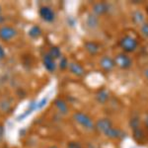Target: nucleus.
I'll return each mask as SVG.
<instances>
[{
  "instance_id": "obj_17",
  "label": "nucleus",
  "mask_w": 148,
  "mask_h": 148,
  "mask_svg": "<svg viewBox=\"0 0 148 148\" xmlns=\"http://www.w3.org/2000/svg\"><path fill=\"white\" fill-rule=\"evenodd\" d=\"M87 25L89 28L95 29L99 26V19L96 15H93V14H89L87 17Z\"/></svg>"
},
{
  "instance_id": "obj_8",
  "label": "nucleus",
  "mask_w": 148,
  "mask_h": 148,
  "mask_svg": "<svg viewBox=\"0 0 148 148\" xmlns=\"http://www.w3.org/2000/svg\"><path fill=\"white\" fill-rule=\"evenodd\" d=\"M92 11L94 15L103 16L110 11V4H108L107 2H97L93 5Z\"/></svg>"
},
{
  "instance_id": "obj_10",
  "label": "nucleus",
  "mask_w": 148,
  "mask_h": 148,
  "mask_svg": "<svg viewBox=\"0 0 148 148\" xmlns=\"http://www.w3.org/2000/svg\"><path fill=\"white\" fill-rule=\"evenodd\" d=\"M84 47L86 49V51L90 54V56H97L99 53L100 49H101V46H100L98 42H86L84 44Z\"/></svg>"
},
{
  "instance_id": "obj_21",
  "label": "nucleus",
  "mask_w": 148,
  "mask_h": 148,
  "mask_svg": "<svg viewBox=\"0 0 148 148\" xmlns=\"http://www.w3.org/2000/svg\"><path fill=\"white\" fill-rule=\"evenodd\" d=\"M68 65H69V61L67 60V58L66 57H61L60 61H59V68L61 70H65L66 68H68Z\"/></svg>"
},
{
  "instance_id": "obj_9",
  "label": "nucleus",
  "mask_w": 148,
  "mask_h": 148,
  "mask_svg": "<svg viewBox=\"0 0 148 148\" xmlns=\"http://www.w3.org/2000/svg\"><path fill=\"white\" fill-rule=\"evenodd\" d=\"M68 69H69V71L73 74V75L77 76V77H82V76L85 74L84 67H83V66L78 62H74V61L69 62Z\"/></svg>"
},
{
  "instance_id": "obj_11",
  "label": "nucleus",
  "mask_w": 148,
  "mask_h": 148,
  "mask_svg": "<svg viewBox=\"0 0 148 148\" xmlns=\"http://www.w3.org/2000/svg\"><path fill=\"white\" fill-rule=\"evenodd\" d=\"M42 62H44V66L45 68L47 69V71L49 72H53L56 68V60H54L52 57L49 56V53L45 54L44 56V58H42Z\"/></svg>"
},
{
  "instance_id": "obj_3",
  "label": "nucleus",
  "mask_w": 148,
  "mask_h": 148,
  "mask_svg": "<svg viewBox=\"0 0 148 148\" xmlns=\"http://www.w3.org/2000/svg\"><path fill=\"white\" fill-rule=\"evenodd\" d=\"M114 59L116 66H118L121 69L126 70V69H130L132 66V59L130 58V56H128L127 54L125 53V52L118 53Z\"/></svg>"
},
{
  "instance_id": "obj_13",
  "label": "nucleus",
  "mask_w": 148,
  "mask_h": 148,
  "mask_svg": "<svg viewBox=\"0 0 148 148\" xmlns=\"http://www.w3.org/2000/svg\"><path fill=\"white\" fill-rule=\"evenodd\" d=\"M131 21H132V22L134 23L136 26H140V27H141L143 24L145 23L144 22L145 21L144 14L139 10L133 11L132 13H131Z\"/></svg>"
},
{
  "instance_id": "obj_26",
  "label": "nucleus",
  "mask_w": 148,
  "mask_h": 148,
  "mask_svg": "<svg viewBox=\"0 0 148 148\" xmlns=\"http://www.w3.org/2000/svg\"><path fill=\"white\" fill-rule=\"evenodd\" d=\"M6 56V52L4 51V49L0 46V60H2V59H4Z\"/></svg>"
},
{
  "instance_id": "obj_29",
  "label": "nucleus",
  "mask_w": 148,
  "mask_h": 148,
  "mask_svg": "<svg viewBox=\"0 0 148 148\" xmlns=\"http://www.w3.org/2000/svg\"><path fill=\"white\" fill-rule=\"evenodd\" d=\"M49 148H59V147H57V146H56V145H52V146H51V147H49Z\"/></svg>"
},
{
  "instance_id": "obj_1",
  "label": "nucleus",
  "mask_w": 148,
  "mask_h": 148,
  "mask_svg": "<svg viewBox=\"0 0 148 148\" xmlns=\"http://www.w3.org/2000/svg\"><path fill=\"white\" fill-rule=\"evenodd\" d=\"M75 123L82 126L84 130L92 131L95 130V123L93 121L92 118L89 114L83 113V112H75L72 116Z\"/></svg>"
},
{
  "instance_id": "obj_15",
  "label": "nucleus",
  "mask_w": 148,
  "mask_h": 148,
  "mask_svg": "<svg viewBox=\"0 0 148 148\" xmlns=\"http://www.w3.org/2000/svg\"><path fill=\"white\" fill-rule=\"evenodd\" d=\"M54 106L57 109V111L62 114H68V106L66 104L65 101H63L62 99H56L54 101Z\"/></svg>"
},
{
  "instance_id": "obj_23",
  "label": "nucleus",
  "mask_w": 148,
  "mask_h": 148,
  "mask_svg": "<svg viewBox=\"0 0 148 148\" xmlns=\"http://www.w3.org/2000/svg\"><path fill=\"white\" fill-rule=\"evenodd\" d=\"M67 148H83V146L78 141H69L67 143Z\"/></svg>"
},
{
  "instance_id": "obj_14",
  "label": "nucleus",
  "mask_w": 148,
  "mask_h": 148,
  "mask_svg": "<svg viewBox=\"0 0 148 148\" xmlns=\"http://www.w3.org/2000/svg\"><path fill=\"white\" fill-rule=\"evenodd\" d=\"M104 135H106L107 137L111 138V139H119V138H121L123 136V132L120 128H116L113 126V127L110 128Z\"/></svg>"
},
{
  "instance_id": "obj_6",
  "label": "nucleus",
  "mask_w": 148,
  "mask_h": 148,
  "mask_svg": "<svg viewBox=\"0 0 148 148\" xmlns=\"http://www.w3.org/2000/svg\"><path fill=\"white\" fill-rule=\"evenodd\" d=\"M39 13L42 20L47 23L53 22L54 19H56V13L49 6H42L40 8Z\"/></svg>"
},
{
  "instance_id": "obj_18",
  "label": "nucleus",
  "mask_w": 148,
  "mask_h": 148,
  "mask_svg": "<svg viewBox=\"0 0 148 148\" xmlns=\"http://www.w3.org/2000/svg\"><path fill=\"white\" fill-rule=\"evenodd\" d=\"M40 35H42V30H40V28L38 27V26H33V27H31V29L29 30V36H30L32 39H37Z\"/></svg>"
},
{
  "instance_id": "obj_16",
  "label": "nucleus",
  "mask_w": 148,
  "mask_h": 148,
  "mask_svg": "<svg viewBox=\"0 0 148 148\" xmlns=\"http://www.w3.org/2000/svg\"><path fill=\"white\" fill-rule=\"evenodd\" d=\"M132 135H133V138H134V139L139 143L144 141L145 137H146L145 136V132L143 131L141 126L138 127V128H135V130H132Z\"/></svg>"
},
{
  "instance_id": "obj_19",
  "label": "nucleus",
  "mask_w": 148,
  "mask_h": 148,
  "mask_svg": "<svg viewBox=\"0 0 148 148\" xmlns=\"http://www.w3.org/2000/svg\"><path fill=\"white\" fill-rule=\"evenodd\" d=\"M47 53H49V56L54 59V60L57 58H60V56H61V51L57 47H51V49H49V51L47 52Z\"/></svg>"
},
{
  "instance_id": "obj_5",
  "label": "nucleus",
  "mask_w": 148,
  "mask_h": 148,
  "mask_svg": "<svg viewBox=\"0 0 148 148\" xmlns=\"http://www.w3.org/2000/svg\"><path fill=\"white\" fill-rule=\"evenodd\" d=\"M113 123L110 119H107V118H103V119H100L96 121L95 123V130L99 131L100 133H105L108 131L110 128L113 127Z\"/></svg>"
},
{
  "instance_id": "obj_30",
  "label": "nucleus",
  "mask_w": 148,
  "mask_h": 148,
  "mask_svg": "<svg viewBox=\"0 0 148 148\" xmlns=\"http://www.w3.org/2000/svg\"><path fill=\"white\" fill-rule=\"evenodd\" d=\"M1 11H2V9H1V6H0V14H1Z\"/></svg>"
},
{
  "instance_id": "obj_22",
  "label": "nucleus",
  "mask_w": 148,
  "mask_h": 148,
  "mask_svg": "<svg viewBox=\"0 0 148 148\" xmlns=\"http://www.w3.org/2000/svg\"><path fill=\"white\" fill-rule=\"evenodd\" d=\"M140 34L142 35V37L148 38V23H144L143 25L140 27Z\"/></svg>"
},
{
  "instance_id": "obj_28",
  "label": "nucleus",
  "mask_w": 148,
  "mask_h": 148,
  "mask_svg": "<svg viewBox=\"0 0 148 148\" xmlns=\"http://www.w3.org/2000/svg\"><path fill=\"white\" fill-rule=\"evenodd\" d=\"M143 73H144V76H145V78H146V79L148 80V68H146V69H145V70H144V72H143Z\"/></svg>"
},
{
  "instance_id": "obj_2",
  "label": "nucleus",
  "mask_w": 148,
  "mask_h": 148,
  "mask_svg": "<svg viewBox=\"0 0 148 148\" xmlns=\"http://www.w3.org/2000/svg\"><path fill=\"white\" fill-rule=\"evenodd\" d=\"M120 45L121 49L126 53H130V52H133L136 51L138 47V40L136 38L132 37L130 35H125L120 40Z\"/></svg>"
},
{
  "instance_id": "obj_25",
  "label": "nucleus",
  "mask_w": 148,
  "mask_h": 148,
  "mask_svg": "<svg viewBox=\"0 0 148 148\" xmlns=\"http://www.w3.org/2000/svg\"><path fill=\"white\" fill-rule=\"evenodd\" d=\"M4 132H5V130H4V125H2V123H0V142L2 141V139H3V137H4Z\"/></svg>"
},
{
  "instance_id": "obj_4",
  "label": "nucleus",
  "mask_w": 148,
  "mask_h": 148,
  "mask_svg": "<svg viewBox=\"0 0 148 148\" xmlns=\"http://www.w3.org/2000/svg\"><path fill=\"white\" fill-rule=\"evenodd\" d=\"M17 36V31L11 26H2L0 28V39L4 42H9Z\"/></svg>"
},
{
  "instance_id": "obj_7",
  "label": "nucleus",
  "mask_w": 148,
  "mask_h": 148,
  "mask_svg": "<svg viewBox=\"0 0 148 148\" xmlns=\"http://www.w3.org/2000/svg\"><path fill=\"white\" fill-rule=\"evenodd\" d=\"M99 64H100V67H101L105 72H111V71L116 67L114 59L108 56H103L102 58L100 59Z\"/></svg>"
},
{
  "instance_id": "obj_27",
  "label": "nucleus",
  "mask_w": 148,
  "mask_h": 148,
  "mask_svg": "<svg viewBox=\"0 0 148 148\" xmlns=\"http://www.w3.org/2000/svg\"><path fill=\"white\" fill-rule=\"evenodd\" d=\"M143 125H144L145 128L148 130V114H146L143 118Z\"/></svg>"
},
{
  "instance_id": "obj_24",
  "label": "nucleus",
  "mask_w": 148,
  "mask_h": 148,
  "mask_svg": "<svg viewBox=\"0 0 148 148\" xmlns=\"http://www.w3.org/2000/svg\"><path fill=\"white\" fill-rule=\"evenodd\" d=\"M47 98H42V99L40 100V101L37 104V109L44 108V107L47 105Z\"/></svg>"
},
{
  "instance_id": "obj_20",
  "label": "nucleus",
  "mask_w": 148,
  "mask_h": 148,
  "mask_svg": "<svg viewBox=\"0 0 148 148\" xmlns=\"http://www.w3.org/2000/svg\"><path fill=\"white\" fill-rule=\"evenodd\" d=\"M130 126L131 130H135V128L140 127V119L138 116H132V118L130 121Z\"/></svg>"
},
{
  "instance_id": "obj_12",
  "label": "nucleus",
  "mask_w": 148,
  "mask_h": 148,
  "mask_svg": "<svg viewBox=\"0 0 148 148\" xmlns=\"http://www.w3.org/2000/svg\"><path fill=\"white\" fill-rule=\"evenodd\" d=\"M95 98H96L97 102L100 103V104H106L110 99V93L105 88H101V89L97 91Z\"/></svg>"
}]
</instances>
